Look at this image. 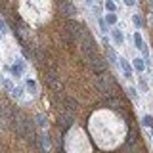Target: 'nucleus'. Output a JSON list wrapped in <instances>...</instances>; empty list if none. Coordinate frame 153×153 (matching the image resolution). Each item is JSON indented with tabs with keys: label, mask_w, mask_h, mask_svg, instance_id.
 Wrapping results in <instances>:
<instances>
[{
	"label": "nucleus",
	"mask_w": 153,
	"mask_h": 153,
	"mask_svg": "<svg viewBox=\"0 0 153 153\" xmlns=\"http://www.w3.org/2000/svg\"><path fill=\"white\" fill-rule=\"evenodd\" d=\"M94 86L103 96H115L117 94V82H115L111 73H103V75L94 76Z\"/></svg>",
	"instance_id": "f257e3e1"
},
{
	"label": "nucleus",
	"mask_w": 153,
	"mask_h": 153,
	"mask_svg": "<svg viewBox=\"0 0 153 153\" xmlns=\"http://www.w3.org/2000/svg\"><path fill=\"white\" fill-rule=\"evenodd\" d=\"M44 82L48 84V88H52L54 92H59V90H61V76L57 75V71L54 69V67H48V69H46Z\"/></svg>",
	"instance_id": "f03ea898"
},
{
	"label": "nucleus",
	"mask_w": 153,
	"mask_h": 153,
	"mask_svg": "<svg viewBox=\"0 0 153 153\" xmlns=\"http://www.w3.org/2000/svg\"><path fill=\"white\" fill-rule=\"evenodd\" d=\"M73 123H75V113L63 109L61 115H59V128H61V130H65V128H69Z\"/></svg>",
	"instance_id": "7ed1b4c3"
},
{
	"label": "nucleus",
	"mask_w": 153,
	"mask_h": 153,
	"mask_svg": "<svg viewBox=\"0 0 153 153\" xmlns=\"http://www.w3.org/2000/svg\"><path fill=\"white\" fill-rule=\"evenodd\" d=\"M59 12H61V16H65V17H73V16H76V8L69 2V0H65V2L59 4Z\"/></svg>",
	"instance_id": "20e7f679"
},
{
	"label": "nucleus",
	"mask_w": 153,
	"mask_h": 153,
	"mask_svg": "<svg viewBox=\"0 0 153 153\" xmlns=\"http://www.w3.org/2000/svg\"><path fill=\"white\" fill-rule=\"evenodd\" d=\"M61 100H63V107L67 109V111H73V113H75L76 109H79V102H76L75 98H69V96H63Z\"/></svg>",
	"instance_id": "39448f33"
},
{
	"label": "nucleus",
	"mask_w": 153,
	"mask_h": 153,
	"mask_svg": "<svg viewBox=\"0 0 153 153\" xmlns=\"http://www.w3.org/2000/svg\"><path fill=\"white\" fill-rule=\"evenodd\" d=\"M113 38H115V42H117V44H123V40H124L123 33H121V31H117V29L113 31Z\"/></svg>",
	"instance_id": "423d86ee"
},
{
	"label": "nucleus",
	"mask_w": 153,
	"mask_h": 153,
	"mask_svg": "<svg viewBox=\"0 0 153 153\" xmlns=\"http://www.w3.org/2000/svg\"><path fill=\"white\" fill-rule=\"evenodd\" d=\"M27 88L31 90V94H35V92H36V82H35V80H31V79H29V80H27Z\"/></svg>",
	"instance_id": "0eeeda50"
},
{
	"label": "nucleus",
	"mask_w": 153,
	"mask_h": 153,
	"mask_svg": "<svg viewBox=\"0 0 153 153\" xmlns=\"http://www.w3.org/2000/svg\"><path fill=\"white\" fill-rule=\"evenodd\" d=\"M134 69H136V71H143V59H134Z\"/></svg>",
	"instance_id": "6e6552de"
},
{
	"label": "nucleus",
	"mask_w": 153,
	"mask_h": 153,
	"mask_svg": "<svg viewBox=\"0 0 153 153\" xmlns=\"http://www.w3.org/2000/svg\"><path fill=\"white\" fill-rule=\"evenodd\" d=\"M134 42H136V46H138V48H143V42H142L140 33H136V35H134Z\"/></svg>",
	"instance_id": "1a4fd4ad"
},
{
	"label": "nucleus",
	"mask_w": 153,
	"mask_h": 153,
	"mask_svg": "<svg viewBox=\"0 0 153 153\" xmlns=\"http://www.w3.org/2000/svg\"><path fill=\"white\" fill-rule=\"evenodd\" d=\"M36 121H38V124H40V126H46L48 119L44 117V115H36Z\"/></svg>",
	"instance_id": "9d476101"
},
{
	"label": "nucleus",
	"mask_w": 153,
	"mask_h": 153,
	"mask_svg": "<svg viewBox=\"0 0 153 153\" xmlns=\"http://www.w3.org/2000/svg\"><path fill=\"white\" fill-rule=\"evenodd\" d=\"M132 21H134V25H138V27L142 25V17L138 16V13H134V16H132Z\"/></svg>",
	"instance_id": "9b49d317"
},
{
	"label": "nucleus",
	"mask_w": 153,
	"mask_h": 153,
	"mask_svg": "<svg viewBox=\"0 0 153 153\" xmlns=\"http://www.w3.org/2000/svg\"><path fill=\"white\" fill-rule=\"evenodd\" d=\"M12 94L16 96V98H21V96H23V90L21 88H12Z\"/></svg>",
	"instance_id": "f8f14e48"
},
{
	"label": "nucleus",
	"mask_w": 153,
	"mask_h": 153,
	"mask_svg": "<svg viewBox=\"0 0 153 153\" xmlns=\"http://www.w3.org/2000/svg\"><path fill=\"white\" fill-rule=\"evenodd\" d=\"M143 124H146V126H153V119L151 117H143Z\"/></svg>",
	"instance_id": "ddd939ff"
},
{
	"label": "nucleus",
	"mask_w": 153,
	"mask_h": 153,
	"mask_svg": "<svg viewBox=\"0 0 153 153\" xmlns=\"http://www.w3.org/2000/svg\"><path fill=\"white\" fill-rule=\"evenodd\" d=\"M100 29H102V33H107V27H105V23L100 19Z\"/></svg>",
	"instance_id": "4468645a"
},
{
	"label": "nucleus",
	"mask_w": 153,
	"mask_h": 153,
	"mask_svg": "<svg viewBox=\"0 0 153 153\" xmlns=\"http://www.w3.org/2000/svg\"><path fill=\"white\" fill-rule=\"evenodd\" d=\"M128 94H130L132 98H138V94H136V88H128Z\"/></svg>",
	"instance_id": "2eb2a0df"
},
{
	"label": "nucleus",
	"mask_w": 153,
	"mask_h": 153,
	"mask_svg": "<svg viewBox=\"0 0 153 153\" xmlns=\"http://www.w3.org/2000/svg\"><path fill=\"white\" fill-rule=\"evenodd\" d=\"M107 21H109V23H115V21H117V17H115L113 13H109V16H107Z\"/></svg>",
	"instance_id": "dca6fc26"
},
{
	"label": "nucleus",
	"mask_w": 153,
	"mask_h": 153,
	"mask_svg": "<svg viewBox=\"0 0 153 153\" xmlns=\"http://www.w3.org/2000/svg\"><path fill=\"white\" fill-rule=\"evenodd\" d=\"M105 8H107V10H111V12H113V10H115V4H113V2H105Z\"/></svg>",
	"instance_id": "f3484780"
},
{
	"label": "nucleus",
	"mask_w": 153,
	"mask_h": 153,
	"mask_svg": "<svg viewBox=\"0 0 153 153\" xmlns=\"http://www.w3.org/2000/svg\"><path fill=\"white\" fill-rule=\"evenodd\" d=\"M0 33H2V35L6 33V25H4V21H2V19H0Z\"/></svg>",
	"instance_id": "a211bd4d"
},
{
	"label": "nucleus",
	"mask_w": 153,
	"mask_h": 153,
	"mask_svg": "<svg viewBox=\"0 0 153 153\" xmlns=\"http://www.w3.org/2000/svg\"><path fill=\"white\" fill-rule=\"evenodd\" d=\"M134 2H136V0H124V4H126V6H134Z\"/></svg>",
	"instance_id": "6ab92c4d"
}]
</instances>
